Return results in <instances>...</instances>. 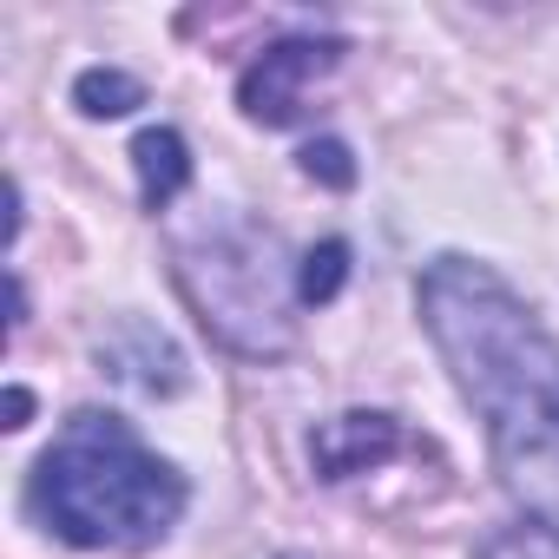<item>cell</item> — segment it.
Returning a JSON list of instances; mask_svg holds the SVG:
<instances>
[{"label":"cell","mask_w":559,"mask_h":559,"mask_svg":"<svg viewBox=\"0 0 559 559\" xmlns=\"http://www.w3.org/2000/svg\"><path fill=\"white\" fill-rule=\"evenodd\" d=\"M421 323L487 421L507 493L559 539V343L552 330L474 257H435L421 270Z\"/></svg>","instance_id":"1"},{"label":"cell","mask_w":559,"mask_h":559,"mask_svg":"<svg viewBox=\"0 0 559 559\" xmlns=\"http://www.w3.org/2000/svg\"><path fill=\"white\" fill-rule=\"evenodd\" d=\"M27 500L67 546L139 552L178 526L185 474L165 454H152L112 408H80L40 454Z\"/></svg>","instance_id":"2"},{"label":"cell","mask_w":559,"mask_h":559,"mask_svg":"<svg viewBox=\"0 0 559 559\" xmlns=\"http://www.w3.org/2000/svg\"><path fill=\"white\" fill-rule=\"evenodd\" d=\"M178 263V290L191 297L198 323L237 349V356H284L297 336V263L284 250V237L243 224V217H217L198 237L171 243Z\"/></svg>","instance_id":"3"},{"label":"cell","mask_w":559,"mask_h":559,"mask_svg":"<svg viewBox=\"0 0 559 559\" xmlns=\"http://www.w3.org/2000/svg\"><path fill=\"white\" fill-rule=\"evenodd\" d=\"M336 60H343L336 40H276V47H263V53L243 67V80H237V106H243L257 126H297L310 80L330 73Z\"/></svg>","instance_id":"4"},{"label":"cell","mask_w":559,"mask_h":559,"mask_svg":"<svg viewBox=\"0 0 559 559\" xmlns=\"http://www.w3.org/2000/svg\"><path fill=\"white\" fill-rule=\"evenodd\" d=\"M395 448H402L395 415H362V408H356V415H336V421H323V428L310 435V461H317L323 480L369 474V467H382Z\"/></svg>","instance_id":"5"},{"label":"cell","mask_w":559,"mask_h":559,"mask_svg":"<svg viewBox=\"0 0 559 559\" xmlns=\"http://www.w3.org/2000/svg\"><path fill=\"white\" fill-rule=\"evenodd\" d=\"M132 165H139V198H145V211L178 204L185 185H191V152H185V139H178L171 126L139 132V139H132Z\"/></svg>","instance_id":"6"},{"label":"cell","mask_w":559,"mask_h":559,"mask_svg":"<svg viewBox=\"0 0 559 559\" xmlns=\"http://www.w3.org/2000/svg\"><path fill=\"white\" fill-rule=\"evenodd\" d=\"M132 343H139V356H126V349H99V356L112 362V376L132 382V389H145V395H178V389H185V356H178L152 323H132Z\"/></svg>","instance_id":"7"},{"label":"cell","mask_w":559,"mask_h":559,"mask_svg":"<svg viewBox=\"0 0 559 559\" xmlns=\"http://www.w3.org/2000/svg\"><path fill=\"white\" fill-rule=\"evenodd\" d=\"M73 106H80L86 119H119V112L145 106V86H139L132 73H119V67H86V73L73 80Z\"/></svg>","instance_id":"8"},{"label":"cell","mask_w":559,"mask_h":559,"mask_svg":"<svg viewBox=\"0 0 559 559\" xmlns=\"http://www.w3.org/2000/svg\"><path fill=\"white\" fill-rule=\"evenodd\" d=\"M343 284H349V243L343 237H330V243H317V250L297 257V297L304 304H330Z\"/></svg>","instance_id":"9"},{"label":"cell","mask_w":559,"mask_h":559,"mask_svg":"<svg viewBox=\"0 0 559 559\" xmlns=\"http://www.w3.org/2000/svg\"><path fill=\"white\" fill-rule=\"evenodd\" d=\"M304 171L323 178V185H336V191L356 185V165H349V145H343V139H317V145H304Z\"/></svg>","instance_id":"10"},{"label":"cell","mask_w":559,"mask_h":559,"mask_svg":"<svg viewBox=\"0 0 559 559\" xmlns=\"http://www.w3.org/2000/svg\"><path fill=\"white\" fill-rule=\"evenodd\" d=\"M480 559H559V539H552L546 526H513V533H500Z\"/></svg>","instance_id":"11"},{"label":"cell","mask_w":559,"mask_h":559,"mask_svg":"<svg viewBox=\"0 0 559 559\" xmlns=\"http://www.w3.org/2000/svg\"><path fill=\"white\" fill-rule=\"evenodd\" d=\"M27 408H34V395H27V389H14V395H8V428H21V421H27Z\"/></svg>","instance_id":"12"}]
</instances>
